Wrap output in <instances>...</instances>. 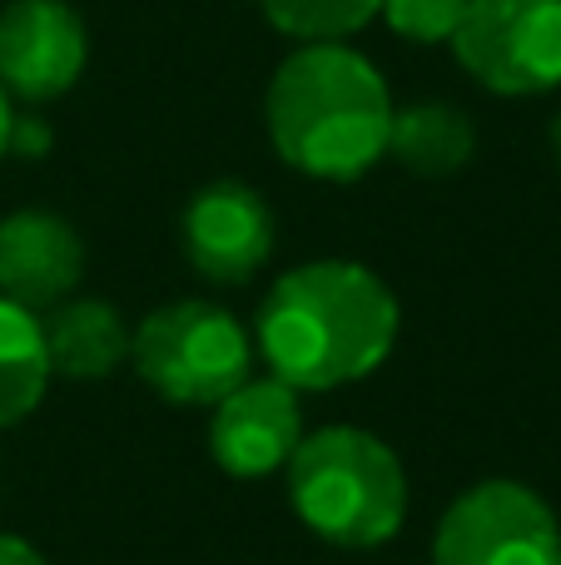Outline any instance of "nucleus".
Listing matches in <instances>:
<instances>
[{"label":"nucleus","mask_w":561,"mask_h":565,"mask_svg":"<svg viewBox=\"0 0 561 565\" xmlns=\"http://www.w3.org/2000/svg\"><path fill=\"white\" fill-rule=\"evenodd\" d=\"M463 10H467V0H383L378 15L403 40H413V45H447Z\"/></svg>","instance_id":"15"},{"label":"nucleus","mask_w":561,"mask_h":565,"mask_svg":"<svg viewBox=\"0 0 561 565\" xmlns=\"http://www.w3.org/2000/svg\"><path fill=\"white\" fill-rule=\"evenodd\" d=\"M45 149H50V129L30 115H15V125H10V154L35 159V154H45Z\"/></svg>","instance_id":"16"},{"label":"nucleus","mask_w":561,"mask_h":565,"mask_svg":"<svg viewBox=\"0 0 561 565\" xmlns=\"http://www.w3.org/2000/svg\"><path fill=\"white\" fill-rule=\"evenodd\" d=\"M433 565H561V521L522 481H477L437 521Z\"/></svg>","instance_id":"6"},{"label":"nucleus","mask_w":561,"mask_h":565,"mask_svg":"<svg viewBox=\"0 0 561 565\" xmlns=\"http://www.w3.org/2000/svg\"><path fill=\"white\" fill-rule=\"evenodd\" d=\"M477 129L467 109L447 105V99H417V105L393 109V129H388V154L403 169L423 179H447L473 159Z\"/></svg>","instance_id":"12"},{"label":"nucleus","mask_w":561,"mask_h":565,"mask_svg":"<svg viewBox=\"0 0 561 565\" xmlns=\"http://www.w3.org/2000/svg\"><path fill=\"white\" fill-rule=\"evenodd\" d=\"M274 254V209L239 179H214L184 209V258L209 282H248Z\"/></svg>","instance_id":"9"},{"label":"nucleus","mask_w":561,"mask_h":565,"mask_svg":"<svg viewBox=\"0 0 561 565\" xmlns=\"http://www.w3.org/2000/svg\"><path fill=\"white\" fill-rule=\"evenodd\" d=\"M552 149H557V164H561V115L552 119Z\"/></svg>","instance_id":"19"},{"label":"nucleus","mask_w":561,"mask_h":565,"mask_svg":"<svg viewBox=\"0 0 561 565\" xmlns=\"http://www.w3.org/2000/svg\"><path fill=\"white\" fill-rule=\"evenodd\" d=\"M264 20L298 45H343L383 10V0H258Z\"/></svg>","instance_id":"14"},{"label":"nucleus","mask_w":561,"mask_h":565,"mask_svg":"<svg viewBox=\"0 0 561 565\" xmlns=\"http://www.w3.org/2000/svg\"><path fill=\"white\" fill-rule=\"evenodd\" d=\"M447 45L493 95H547L561 85V0H467Z\"/></svg>","instance_id":"5"},{"label":"nucleus","mask_w":561,"mask_h":565,"mask_svg":"<svg viewBox=\"0 0 561 565\" xmlns=\"http://www.w3.org/2000/svg\"><path fill=\"white\" fill-rule=\"evenodd\" d=\"M0 565H45V556H40L30 541L6 536V531H0Z\"/></svg>","instance_id":"17"},{"label":"nucleus","mask_w":561,"mask_h":565,"mask_svg":"<svg viewBox=\"0 0 561 565\" xmlns=\"http://www.w3.org/2000/svg\"><path fill=\"white\" fill-rule=\"evenodd\" d=\"M89 60L85 20L65 0H10L0 10V89L25 105L60 99Z\"/></svg>","instance_id":"7"},{"label":"nucleus","mask_w":561,"mask_h":565,"mask_svg":"<svg viewBox=\"0 0 561 565\" xmlns=\"http://www.w3.org/2000/svg\"><path fill=\"white\" fill-rule=\"evenodd\" d=\"M10 125H15V115H10V95L0 89V159L10 154Z\"/></svg>","instance_id":"18"},{"label":"nucleus","mask_w":561,"mask_h":565,"mask_svg":"<svg viewBox=\"0 0 561 565\" xmlns=\"http://www.w3.org/2000/svg\"><path fill=\"white\" fill-rule=\"evenodd\" d=\"M50 377H55V367L45 352L40 312L0 298V431L25 422L45 402Z\"/></svg>","instance_id":"13"},{"label":"nucleus","mask_w":561,"mask_h":565,"mask_svg":"<svg viewBox=\"0 0 561 565\" xmlns=\"http://www.w3.org/2000/svg\"><path fill=\"white\" fill-rule=\"evenodd\" d=\"M129 342H135V328H129L115 302H105V298H75V292H70L65 302L50 308L45 352L60 377H75V382L109 377V372H119V362L129 358Z\"/></svg>","instance_id":"11"},{"label":"nucleus","mask_w":561,"mask_h":565,"mask_svg":"<svg viewBox=\"0 0 561 565\" xmlns=\"http://www.w3.org/2000/svg\"><path fill=\"white\" fill-rule=\"evenodd\" d=\"M398 322V298L373 268L318 258L288 268L264 292L254 338L278 382L294 392H334L383 367Z\"/></svg>","instance_id":"1"},{"label":"nucleus","mask_w":561,"mask_h":565,"mask_svg":"<svg viewBox=\"0 0 561 565\" xmlns=\"http://www.w3.org/2000/svg\"><path fill=\"white\" fill-rule=\"evenodd\" d=\"M288 501L318 541L373 551L407 521V471L373 431L324 427L288 457Z\"/></svg>","instance_id":"3"},{"label":"nucleus","mask_w":561,"mask_h":565,"mask_svg":"<svg viewBox=\"0 0 561 565\" xmlns=\"http://www.w3.org/2000/svg\"><path fill=\"white\" fill-rule=\"evenodd\" d=\"M388 79L353 45H298L264 95L268 145L288 169L353 184L388 154L393 129Z\"/></svg>","instance_id":"2"},{"label":"nucleus","mask_w":561,"mask_h":565,"mask_svg":"<svg viewBox=\"0 0 561 565\" xmlns=\"http://www.w3.org/2000/svg\"><path fill=\"white\" fill-rule=\"evenodd\" d=\"M135 372L179 407H214L219 397L254 377V338L229 308L184 298L155 308L129 342Z\"/></svg>","instance_id":"4"},{"label":"nucleus","mask_w":561,"mask_h":565,"mask_svg":"<svg viewBox=\"0 0 561 565\" xmlns=\"http://www.w3.org/2000/svg\"><path fill=\"white\" fill-rule=\"evenodd\" d=\"M304 441V407L288 382L268 377H244L229 397L214 402L209 417V451L214 461L239 481L274 477L288 467V457Z\"/></svg>","instance_id":"8"},{"label":"nucleus","mask_w":561,"mask_h":565,"mask_svg":"<svg viewBox=\"0 0 561 565\" xmlns=\"http://www.w3.org/2000/svg\"><path fill=\"white\" fill-rule=\"evenodd\" d=\"M85 278V244L50 209H15L0 218V298L30 312L65 302Z\"/></svg>","instance_id":"10"}]
</instances>
